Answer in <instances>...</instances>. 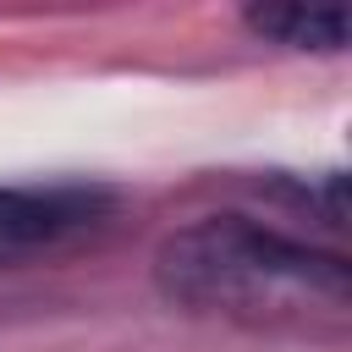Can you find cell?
Masks as SVG:
<instances>
[{
    "label": "cell",
    "instance_id": "6da1fadb",
    "mask_svg": "<svg viewBox=\"0 0 352 352\" xmlns=\"http://www.w3.org/2000/svg\"><path fill=\"white\" fill-rule=\"evenodd\" d=\"M160 292L182 308H226V314H264V308H346L352 275L346 258L319 253L297 236H280L242 214H209L182 226L154 253Z\"/></svg>",
    "mask_w": 352,
    "mask_h": 352
},
{
    "label": "cell",
    "instance_id": "7a4b0ae2",
    "mask_svg": "<svg viewBox=\"0 0 352 352\" xmlns=\"http://www.w3.org/2000/svg\"><path fill=\"white\" fill-rule=\"evenodd\" d=\"M104 209H110V192L104 187H82V182L0 187V270L60 248L66 236L88 231Z\"/></svg>",
    "mask_w": 352,
    "mask_h": 352
},
{
    "label": "cell",
    "instance_id": "3957f363",
    "mask_svg": "<svg viewBox=\"0 0 352 352\" xmlns=\"http://www.w3.org/2000/svg\"><path fill=\"white\" fill-rule=\"evenodd\" d=\"M248 28L258 38H275V44H292V50H341L346 33H352V16L346 6H248Z\"/></svg>",
    "mask_w": 352,
    "mask_h": 352
}]
</instances>
